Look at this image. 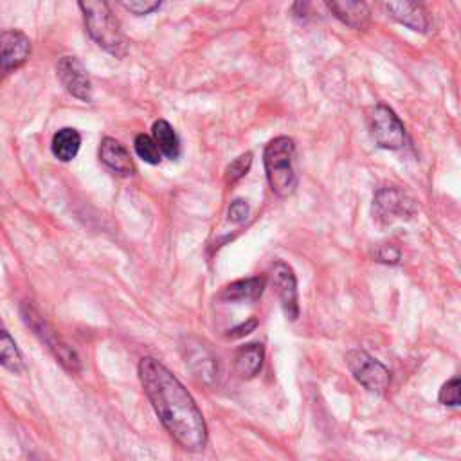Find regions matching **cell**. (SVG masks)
I'll list each match as a JSON object with an SVG mask.
<instances>
[{
    "label": "cell",
    "instance_id": "obj_1",
    "mask_svg": "<svg viewBox=\"0 0 461 461\" xmlns=\"http://www.w3.org/2000/svg\"><path fill=\"white\" fill-rule=\"evenodd\" d=\"M139 380L160 423L187 452H200L207 445V425L202 411L180 380L153 357L139 362Z\"/></svg>",
    "mask_w": 461,
    "mask_h": 461
},
{
    "label": "cell",
    "instance_id": "obj_2",
    "mask_svg": "<svg viewBox=\"0 0 461 461\" xmlns=\"http://www.w3.org/2000/svg\"><path fill=\"white\" fill-rule=\"evenodd\" d=\"M88 34L92 40L115 58H122L128 52V41L121 31L119 20L113 16L110 4L99 0H86L77 4Z\"/></svg>",
    "mask_w": 461,
    "mask_h": 461
},
{
    "label": "cell",
    "instance_id": "obj_3",
    "mask_svg": "<svg viewBox=\"0 0 461 461\" xmlns=\"http://www.w3.org/2000/svg\"><path fill=\"white\" fill-rule=\"evenodd\" d=\"M294 153H295V144L286 135H279L272 139L263 151V164H265L268 185L272 193H276L281 198L290 196L297 187V176L292 166Z\"/></svg>",
    "mask_w": 461,
    "mask_h": 461
},
{
    "label": "cell",
    "instance_id": "obj_4",
    "mask_svg": "<svg viewBox=\"0 0 461 461\" xmlns=\"http://www.w3.org/2000/svg\"><path fill=\"white\" fill-rule=\"evenodd\" d=\"M20 313L23 322L32 330V333L47 346V349L54 355V358L70 373H79L81 371V360L76 349H72L61 337L59 333L47 322L41 313L31 306L29 303H23L20 306Z\"/></svg>",
    "mask_w": 461,
    "mask_h": 461
},
{
    "label": "cell",
    "instance_id": "obj_5",
    "mask_svg": "<svg viewBox=\"0 0 461 461\" xmlns=\"http://www.w3.org/2000/svg\"><path fill=\"white\" fill-rule=\"evenodd\" d=\"M346 366L355 376V380L367 391L378 394L387 391L391 382L389 369L364 349H349L346 353Z\"/></svg>",
    "mask_w": 461,
    "mask_h": 461
},
{
    "label": "cell",
    "instance_id": "obj_6",
    "mask_svg": "<svg viewBox=\"0 0 461 461\" xmlns=\"http://www.w3.org/2000/svg\"><path fill=\"white\" fill-rule=\"evenodd\" d=\"M367 124L373 140L384 149H400L405 144V128L398 115L385 104H376L369 115Z\"/></svg>",
    "mask_w": 461,
    "mask_h": 461
},
{
    "label": "cell",
    "instance_id": "obj_7",
    "mask_svg": "<svg viewBox=\"0 0 461 461\" xmlns=\"http://www.w3.org/2000/svg\"><path fill=\"white\" fill-rule=\"evenodd\" d=\"M373 212L380 223L409 220L416 214L414 200L396 187H382L373 200Z\"/></svg>",
    "mask_w": 461,
    "mask_h": 461
},
{
    "label": "cell",
    "instance_id": "obj_8",
    "mask_svg": "<svg viewBox=\"0 0 461 461\" xmlns=\"http://www.w3.org/2000/svg\"><path fill=\"white\" fill-rule=\"evenodd\" d=\"M56 74L65 90L77 97L79 101H92V83L83 67V63L76 56H63L56 65Z\"/></svg>",
    "mask_w": 461,
    "mask_h": 461
},
{
    "label": "cell",
    "instance_id": "obj_9",
    "mask_svg": "<svg viewBox=\"0 0 461 461\" xmlns=\"http://www.w3.org/2000/svg\"><path fill=\"white\" fill-rule=\"evenodd\" d=\"M270 281L279 295L286 319L295 321L299 317V299H297V279L294 270L285 261H276L270 267Z\"/></svg>",
    "mask_w": 461,
    "mask_h": 461
},
{
    "label": "cell",
    "instance_id": "obj_10",
    "mask_svg": "<svg viewBox=\"0 0 461 461\" xmlns=\"http://www.w3.org/2000/svg\"><path fill=\"white\" fill-rule=\"evenodd\" d=\"M31 56V40L18 29L0 32V70L13 72L25 65Z\"/></svg>",
    "mask_w": 461,
    "mask_h": 461
},
{
    "label": "cell",
    "instance_id": "obj_11",
    "mask_svg": "<svg viewBox=\"0 0 461 461\" xmlns=\"http://www.w3.org/2000/svg\"><path fill=\"white\" fill-rule=\"evenodd\" d=\"M384 7L391 18H394L398 23H402L412 31L427 32L430 29L429 11L418 2H409V0L385 2Z\"/></svg>",
    "mask_w": 461,
    "mask_h": 461
},
{
    "label": "cell",
    "instance_id": "obj_12",
    "mask_svg": "<svg viewBox=\"0 0 461 461\" xmlns=\"http://www.w3.org/2000/svg\"><path fill=\"white\" fill-rule=\"evenodd\" d=\"M99 158L108 169H112L113 173H117L121 176H130L135 171L130 151L119 140H115L112 137H104L101 140Z\"/></svg>",
    "mask_w": 461,
    "mask_h": 461
},
{
    "label": "cell",
    "instance_id": "obj_13",
    "mask_svg": "<svg viewBox=\"0 0 461 461\" xmlns=\"http://www.w3.org/2000/svg\"><path fill=\"white\" fill-rule=\"evenodd\" d=\"M326 7L335 18L346 23L351 29H366L369 25V7L358 0H331L326 2Z\"/></svg>",
    "mask_w": 461,
    "mask_h": 461
},
{
    "label": "cell",
    "instance_id": "obj_14",
    "mask_svg": "<svg viewBox=\"0 0 461 461\" xmlns=\"http://www.w3.org/2000/svg\"><path fill=\"white\" fill-rule=\"evenodd\" d=\"M267 279L263 276H254V277H245V279H238L232 281L230 285H227L221 294L220 299L225 303H240V301H254L258 299L263 290H265Z\"/></svg>",
    "mask_w": 461,
    "mask_h": 461
},
{
    "label": "cell",
    "instance_id": "obj_15",
    "mask_svg": "<svg viewBox=\"0 0 461 461\" xmlns=\"http://www.w3.org/2000/svg\"><path fill=\"white\" fill-rule=\"evenodd\" d=\"M263 358H265V351L261 344L241 346L234 357V371L241 378H252L261 371Z\"/></svg>",
    "mask_w": 461,
    "mask_h": 461
},
{
    "label": "cell",
    "instance_id": "obj_16",
    "mask_svg": "<svg viewBox=\"0 0 461 461\" xmlns=\"http://www.w3.org/2000/svg\"><path fill=\"white\" fill-rule=\"evenodd\" d=\"M151 139L155 140L160 155H166L171 160L178 158V155H180V140H178L176 131L173 130V126L167 121L158 119V121L153 122V126H151Z\"/></svg>",
    "mask_w": 461,
    "mask_h": 461
},
{
    "label": "cell",
    "instance_id": "obj_17",
    "mask_svg": "<svg viewBox=\"0 0 461 461\" xmlns=\"http://www.w3.org/2000/svg\"><path fill=\"white\" fill-rule=\"evenodd\" d=\"M81 146V135L74 128H61L52 135L50 149L52 155L61 162H70L76 158Z\"/></svg>",
    "mask_w": 461,
    "mask_h": 461
},
{
    "label": "cell",
    "instance_id": "obj_18",
    "mask_svg": "<svg viewBox=\"0 0 461 461\" xmlns=\"http://www.w3.org/2000/svg\"><path fill=\"white\" fill-rule=\"evenodd\" d=\"M0 366L9 369L14 375H23L25 373V362L23 357L11 337V333L4 328H0Z\"/></svg>",
    "mask_w": 461,
    "mask_h": 461
},
{
    "label": "cell",
    "instance_id": "obj_19",
    "mask_svg": "<svg viewBox=\"0 0 461 461\" xmlns=\"http://www.w3.org/2000/svg\"><path fill=\"white\" fill-rule=\"evenodd\" d=\"M133 148H135V153L139 155V158H142L144 162L148 164H158L160 162V151L155 144V140L146 135V133H139L133 140Z\"/></svg>",
    "mask_w": 461,
    "mask_h": 461
},
{
    "label": "cell",
    "instance_id": "obj_20",
    "mask_svg": "<svg viewBox=\"0 0 461 461\" xmlns=\"http://www.w3.org/2000/svg\"><path fill=\"white\" fill-rule=\"evenodd\" d=\"M252 166V153L247 151V153H241L240 157H236L225 169V182L227 184H234L238 182L240 178H243L249 169Z\"/></svg>",
    "mask_w": 461,
    "mask_h": 461
},
{
    "label": "cell",
    "instance_id": "obj_21",
    "mask_svg": "<svg viewBox=\"0 0 461 461\" xmlns=\"http://www.w3.org/2000/svg\"><path fill=\"white\" fill-rule=\"evenodd\" d=\"M459 387H461V382L457 376L450 378L447 384H443V387L439 389V402L443 405H450V407H457L459 405Z\"/></svg>",
    "mask_w": 461,
    "mask_h": 461
},
{
    "label": "cell",
    "instance_id": "obj_22",
    "mask_svg": "<svg viewBox=\"0 0 461 461\" xmlns=\"http://www.w3.org/2000/svg\"><path fill=\"white\" fill-rule=\"evenodd\" d=\"M122 7L137 16H142L158 9L160 2L158 0H130V2H122Z\"/></svg>",
    "mask_w": 461,
    "mask_h": 461
},
{
    "label": "cell",
    "instance_id": "obj_23",
    "mask_svg": "<svg viewBox=\"0 0 461 461\" xmlns=\"http://www.w3.org/2000/svg\"><path fill=\"white\" fill-rule=\"evenodd\" d=\"M229 221L232 223H243L249 216V203L241 198L234 200L230 205H229Z\"/></svg>",
    "mask_w": 461,
    "mask_h": 461
},
{
    "label": "cell",
    "instance_id": "obj_24",
    "mask_svg": "<svg viewBox=\"0 0 461 461\" xmlns=\"http://www.w3.org/2000/svg\"><path fill=\"white\" fill-rule=\"evenodd\" d=\"M256 326H258V321H256L254 317H250L247 322H241L240 326H234L232 330H229L227 337H229V339H240V337H245V335H249Z\"/></svg>",
    "mask_w": 461,
    "mask_h": 461
},
{
    "label": "cell",
    "instance_id": "obj_25",
    "mask_svg": "<svg viewBox=\"0 0 461 461\" xmlns=\"http://www.w3.org/2000/svg\"><path fill=\"white\" fill-rule=\"evenodd\" d=\"M376 258H378V261H384V263H398L400 252L394 247H382L376 252Z\"/></svg>",
    "mask_w": 461,
    "mask_h": 461
}]
</instances>
